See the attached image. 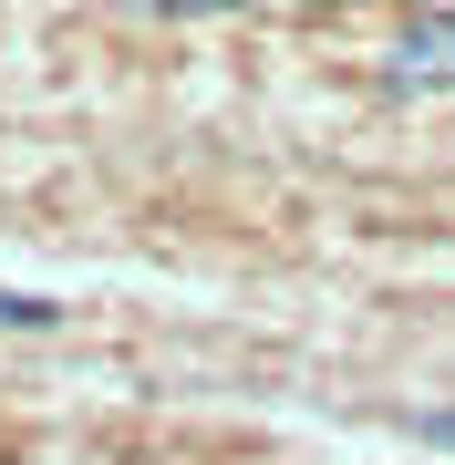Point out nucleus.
Returning a JSON list of instances; mask_svg holds the SVG:
<instances>
[{
    "label": "nucleus",
    "instance_id": "nucleus-1",
    "mask_svg": "<svg viewBox=\"0 0 455 465\" xmlns=\"http://www.w3.org/2000/svg\"><path fill=\"white\" fill-rule=\"evenodd\" d=\"M414 434H435V445H455V414H424V424H414Z\"/></svg>",
    "mask_w": 455,
    "mask_h": 465
}]
</instances>
